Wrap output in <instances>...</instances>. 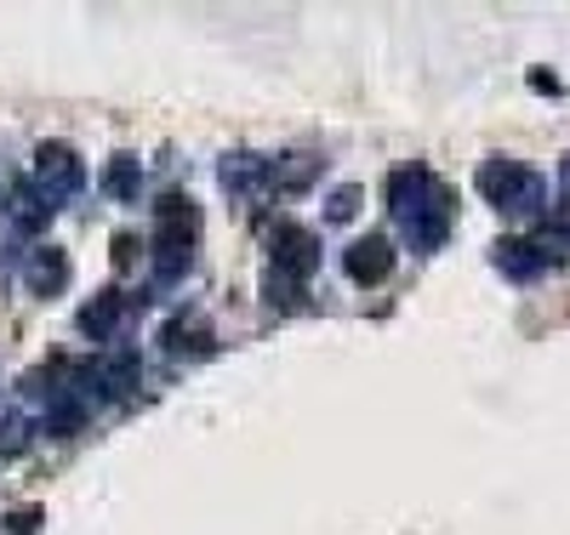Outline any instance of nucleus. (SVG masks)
Returning a JSON list of instances; mask_svg holds the SVG:
<instances>
[{
	"label": "nucleus",
	"instance_id": "nucleus-14",
	"mask_svg": "<svg viewBox=\"0 0 570 535\" xmlns=\"http://www.w3.org/2000/svg\"><path fill=\"white\" fill-rule=\"evenodd\" d=\"M217 182H223L228 194H257V188H268V160L252 155V149H234V155H223Z\"/></svg>",
	"mask_w": 570,
	"mask_h": 535
},
{
	"label": "nucleus",
	"instance_id": "nucleus-9",
	"mask_svg": "<svg viewBox=\"0 0 570 535\" xmlns=\"http://www.w3.org/2000/svg\"><path fill=\"white\" fill-rule=\"evenodd\" d=\"M126 319H131V297L126 290H98V297H91L86 308H80V336H91V343H115V336L126 330Z\"/></svg>",
	"mask_w": 570,
	"mask_h": 535
},
{
	"label": "nucleus",
	"instance_id": "nucleus-21",
	"mask_svg": "<svg viewBox=\"0 0 570 535\" xmlns=\"http://www.w3.org/2000/svg\"><path fill=\"white\" fill-rule=\"evenodd\" d=\"M137 251H142V246H137V234H115V262H120V268H131Z\"/></svg>",
	"mask_w": 570,
	"mask_h": 535
},
{
	"label": "nucleus",
	"instance_id": "nucleus-2",
	"mask_svg": "<svg viewBox=\"0 0 570 535\" xmlns=\"http://www.w3.org/2000/svg\"><path fill=\"white\" fill-rule=\"evenodd\" d=\"M480 188H485V200L508 217H542L548 211V182L531 171V166H519V160H485L480 166Z\"/></svg>",
	"mask_w": 570,
	"mask_h": 535
},
{
	"label": "nucleus",
	"instance_id": "nucleus-15",
	"mask_svg": "<svg viewBox=\"0 0 570 535\" xmlns=\"http://www.w3.org/2000/svg\"><path fill=\"white\" fill-rule=\"evenodd\" d=\"M104 194L120 206H137V194H142V160L137 155H115L104 166Z\"/></svg>",
	"mask_w": 570,
	"mask_h": 535
},
{
	"label": "nucleus",
	"instance_id": "nucleus-22",
	"mask_svg": "<svg viewBox=\"0 0 570 535\" xmlns=\"http://www.w3.org/2000/svg\"><path fill=\"white\" fill-rule=\"evenodd\" d=\"M559 177H564V188H570V160H564V171H559Z\"/></svg>",
	"mask_w": 570,
	"mask_h": 535
},
{
	"label": "nucleus",
	"instance_id": "nucleus-4",
	"mask_svg": "<svg viewBox=\"0 0 570 535\" xmlns=\"http://www.w3.org/2000/svg\"><path fill=\"white\" fill-rule=\"evenodd\" d=\"M268 268L303 285L320 268V234L303 228V222H274L268 228Z\"/></svg>",
	"mask_w": 570,
	"mask_h": 535
},
{
	"label": "nucleus",
	"instance_id": "nucleus-12",
	"mask_svg": "<svg viewBox=\"0 0 570 535\" xmlns=\"http://www.w3.org/2000/svg\"><path fill=\"white\" fill-rule=\"evenodd\" d=\"M160 343H166L171 359H183V354H188V359H206V354L217 348V336H212V325H206L200 314H177V319L160 330Z\"/></svg>",
	"mask_w": 570,
	"mask_h": 535
},
{
	"label": "nucleus",
	"instance_id": "nucleus-20",
	"mask_svg": "<svg viewBox=\"0 0 570 535\" xmlns=\"http://www.w3.org/2000/svg\"><path fill=\"white\" fill-rule=\"evenodd\" d=\"M40 518H46L40 507H18V513L7 518V529H12V535H35V524H40Z\"/></svg>",
	"mask_w": 570,
	"mask_h": 535
},
{
	"label": "nucleus",
	"instance_id": "nucleus-6",
	"mask_svg": "<svg viewBox=\"0 0 570 535\" xmlns=\"http://www.w3.org/2000/svg\"><path fill=\"white\" fill-rule=\"evenodd\" d=\"M195 246H200V234H195V228H155V239H149L155 285H177L188 268H195Z\"/></svg>",
	"mask_w": 570,
	"mask_h": 535
},
{
	"label": "nucleus",
	"instance_id": "nucleus-8",
	"mask_svg": "<svg viewBox=\"0 0 570 535\" xmlns=\"http://www.w3.org/2000/svg\"><path fill=\"white\" fill-rule=\"evenodd\" d=\"M394 262H400V251H394L389 234H365V239H354V246L343 251V268H348L354 285H383L394 274Z\"/></svg>",
	"mask_w": 570,
	"mask_h": 535
},
{
	"label": "nucleus",
	"instance_id": "nucleus-7",
	"mask_svg": "<svg viewBox=\"0 0 570 535\" xmlns=\"http://www.w3.org/2000/svg\"><path fill=\"white\" fill-rule=\"evenodd\" d=\"M52 200L35 188V177H18L12 182V194H7V206H0V217H7V228L18 234V239H35V234H46V222H52Z\"/></svg>",
	"mask_w": 570,
	"mask_h": 535
},
{
	"label": "nucleus",
	"instance_id": "nucleus-19",
	"mask_svg": "<svg viewBox=\"0 0 570 535\" xmlns=\"http://www.w3.org/2000/svg\"><path fill=\"white\" fill-rule=\"evenodd\" d=\"M360 200H365V194H360V188L348 182V188H337V194H331V206H325V217H331V222H348V217L360 211Z\"/></svg>",
	"mask_w": 570,
	"mask_h": 535
},
{
	"label": "nucleus",
	"instance_id": "nucleus-17",
	"mask_svg": "<svg viewBox=\"0 0 570 535\" xmlns=\"http://www.w3.org/2000/svg\"><path fill=\"white\" fill-rule=\"evenodd\" d=\"M263 303H268V308H279V314H292V308H303V285L268 268V274H263Z\"/></svg>",
	"mask_w": 570,
	"mask_h": 535
},
{
	"label": "nucleus",
	"instance_id": "nucleus-16",
	"mask_svg": "<svg viewBox=\"0 0 570 535\" xmlns=\"http://www.w3.org/2000/svg\"><path fill=\"white\" fill-rule=\"evenodd\" d=\"M155 228H195L200 234V206L188 194H160L155 200Z\"/></svg>",
	"mask_w": 570,
	"mask_h": 535
},
{
	"label": "nucleus",
	"instance_id": "nucleus-5",
	"mask_svg": "<svg viewBox=\"0 0 570 535\" xmlns=\"http://www.w3.org/2000/svg\"><path fill=\"white\" fill-rule=\"evenodd\" d=\"M18 279L29 285V297H63L69 279H75V262H69L63 246H29Z\"/></svg>",
	"mask_w": 570,
	"mask_h": 535
},
{
	"label": "nucleus",
	"instance_id": "nucleus-18",
	"mask_svg": "<svg viewBox=\"0 0 570 535\" xmlns=\"http://www.w3.org/2000/svg\"><path fill=\"white\" fill-rule=\"evenodd\" d=\"M29 445V427H23V416H0V456H18Z\"/></svg>",
	"mask_w": 570,
	"mask_h": 535
},
{
	"label": "nucleus",
	"instance_id": "nucleus-3",
	"mask_svg": "<svg viewBox=\"0 0 570 535\" xmlns=\"http://www.w3.org/2000/svg\"><path fill=\"white\" fill-rule=\"evenodd\" d=\"M29 177H35V188L46 194V200L63 206V200H75V194L86 188V160H80L75 142H40Z\"/></svg>",
	"mask_w": 570,
	"mask_h": 535
},
{
	"label": "nucleus",
	"instance_id": "nucleus-11",
	"mask_svg": "<svg viewBox=\"0 0 570 535\" xmlns=\"http://www.w3.org/2000/svg\"><path fill=\"white\" fill-rule=\"evenodd\" d=\"M91 382H98L104 399H126V394H137V382H142V359L131 348H115V354H104L98 365H91Z\"/></svg>",
	"mask_w": 570,
	"mask_h": 535
},
{
	"label": "nucleus",
	"instance_id": "nucleus-10",
	"mask_svg": "<svg viewBox=\"0 0 570 535\" xmlns=\"http://www.w3.org/2000/svg\"><path fill=\"white\" fill-rule=\"evenodd\" d=\"M320 171H325V160L314 149H292V155L268 160V188L274 194H308L320 182Z\"/></svg>",
	"mask_w": 570,
	"mask_h": 535
},
{
	"label": "nucleus",
	"instance_id": "nucleus-1",
	"mask_svg": "<svg viewBox=\"0 0 570 535\" xmlns=\"http://www.w3.org/2000/svg\"><path fill=\"white\" fill-rule=\"evenodd\" d=\"M389 211L405 228L411 251H440L445 234H451V188L428 171V166H400L389 177Z\"/></svg>",
	"mask_w": 570,
	"mask_h": 535
},
{
	"label": "nucleus",
	"instance_id": "nucleus-13",
	"mask_svg": "<svg viewBox=\"0 0 570 535\" xmlns=\"http://www.w3.org/2000/svg\"><path fill=\"white\" fill-rule=\"evenodd\" d=\"M508 279H519V285H531V279H542L548 274V257L537 251V239H497V257H491Z\"/></svg>",
	"mask_w": 570,
	"mask_h": 535
}]
</instances>
